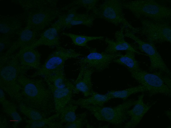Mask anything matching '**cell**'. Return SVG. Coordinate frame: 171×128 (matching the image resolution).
Instances as JSON below:
<instances>
[{
  "mask_svg": "<svg viewBox=\"0 0 171 128\" xmlns=\"http://www.w3.org/2000/svg\"><path fill=\"white\" fill-rule=\"evenodd\" d=\"M59 114L56 113L51 116L36 120H26L27 124L25 128H46L47 125L51 121L59 118Z\"/></svg>",
  "mask_w": 171,
  "mask_h": 128,
  "instance_id": "32",
  "label": "cell"
},
{
  "mask_svg": "<svg viewBox=\"0 0 171 128\" xmlns=\"http://www.w3.org/2000/svg\"><path fill=\"white\" fill-rule=\"evenodd\" d=\"M135 53L131 51H125L124 55L122 54L113 62L126 67L129 71L140 70L141 69L135 58Z\"/></svg>",
  "mask_w": 171,
  "mask_h": 128,
  "instance_id": "24",
  "label": "cell"
},
{
  "mask_svg": "<svg viewBox=\"0 0 171 128\" xmlns=\"http://www.w3.org/2000/svg\"><path fill=\"white\" fill-rule=\"evenodd\" d=\"M95 18V16L92 13H89L88 12L78 13L70 24L68 29L74 26L80 25L91 27L93 26L94 21Z\"/></svg>",
  "mask_w": 171,
  "mask_h": 128,
  "instance_id": "27",
  "label": "cell"
},
{
  "mask_svg": "<svg viewBox=\"0 0 171 128\" xmlns=\"http://www.w3.org/2000/svg\"><path fill=\"white\" fill-rule=\"evenodd\" d=\"M89 54L81 58L80 64H84L93 70L94 72H101L108 68L110 64L122 54L119 53L109 54L104 52H99L95 48L87 46Z\"/></svg>",
  "mask_w": 171,
  "mask_h": 128,
  "instance_id": "11",
  "label": "cell"
},
{
  "mask_svg": "<svg viewBox=\"0 0 171 128\" xmlns=\"http://www.w3.org/2000/svg\"><path fill=\"white\" fill-rule=\"evenodd\" d=\"M15 2L19 5L24 12L30 10L47 7H56L58 0H19Z\"/></svg>",
  "mask_w": 171,
  "mask_h": 128,
  "instance_id": "22",
  "label": "cell"
},
{
  "mask_svg": "<svg viewBox=\"0 0 171 128\" xmlns=\"http://www.w3.org/2000/svg\"><path fill=\"white\" fill-rule=\"evenodd\" d=\"M79 8L77 6H73L67 10L64 13H62L58 17L62 25V29H68L69 26L77 14V11Z\"/></svg>",
  "mask_w": 171,
  "mask_h": 128,
  "instance_id": "31",
  "label": "cell"
},
{
  "mask_svg": "<svg viewBox=\"0 0 171 128\" xmlns=\"http://www.w3.org/2000/svg\"><path fill=\"white\" fill-rule=\"evenodd\" d=\"M129 71L133 78L147 89L150 96L158 94L171 96V89L164 83L157 72H149L141 69Z\"/></svg>",
  "mask_w": 171,
  "mask_h": 128,
  "instance_id": "10",
  "label": "cell"
},
{
  "mask_svg": "<svg viewBox=\"0 0 171 128\" xmlns=\"http://www.w3.org/2000/svg\"><path fill=\"white\" fill-rule=\"evenodd\" d=\"M78 106L71 102L66 106L59 114V118L62 123H70L74 121L77 118L76 111Z\"/></svg>",
  "mask_w": 171,
  "mask_h": 128,
  "instance_id": "26",
  "label": "cell"
},
{
  "mask_svg": "<svg viewBox=\"0 0 171 128\" xmlns=\"http://www.w3.org/2000/svg\"><path fill=\"white\" fill-rule=\"evenodd\" d=\"M136 101L130 99L113 107L92 105L80 107L90 112L97 120L105 121L120 127L129 118L127 111L135 105Z\"/></svg>",
  "mask_w": 171,
  "mask_h": 128,
  "instance_id": "4",
  "label": "cell"
},
{
  "mask_svg": "<svg viewBox=\"0 0 171 128\" xmlns=\"http://www.w3.org/2000/svg\"><path fill=\"white\" fill-rule=\"evenodd\" d=\"M10 36L2 35L0 37V52L1 56L5 50H7L11 46L13 42Z\"/></svg>",
  "mask_w": 171,
  "mask_h": 128,
  "instance_id": "34",
  "label": "cell"
},
{
  "mask_svg": "<svg viewBox=\"0 0 171 128\" xmlns=\"http://www.w3.org/2000/svg\"><path fill=\"white\" fill-rule=\"evenodd\" d=\"M141 26L135 27L133 33L144 37L146 42L154 44L171 42V27L169 21H156L140 19Z\"/></svg>",
  "mask_w": 171,
  "mask_h": 128,
  "instance_id": "5",
  "label": "cell"
},
{
  "mask_svg": "<svg viewBox=\"0 0 171 128\" xmlns=\"http://www.w3.org/2000/svg\"><path fill=\"white\" fill-rule=\"evenodd\" d=\"M17 81L21 87V103L39 110L46 117L55 111L52 93L44 79L21 74Z\"/></svg>",
  "mask_w": 171,
  "mask_h": 128,
  "instance_id": "1",
  "label": "cell"
},
{
  "mask_svg": "<svg viewBox=\"0 0 171 128\" xmlns=\"http://www.w3.org/2000/svg\"><path fill=\"white\" fill-rule=\"evenodd\" d=\"M53 95L55 111L59 114L72 99L74 87L73 84L63 88H58L47 84Z\"/></svg>",
  "mask_w": 171,
  "mask_h": 128,
  "instance_id": "17",
  "label": "cell"
},
{
  "mask_svg": "<svg viewBox=\"0 0 171 128\" xmlns=\"http://www.w3.org/2000/svg\"><path fill=\"white\" fill-rule=\"evenodd\" d=\"M122 1L119 0H105L92 13L96 18H101L116 26L120 24L133 32L135 27L125 18L123 12Z\"/></svg>",
  "mask_w": 171,
  "mask_h": 128,
  "instance_id": "7",
  "label": "cell"
},
{
  "mask_svg": "<svg viewBox=\"0 0 171 128\" xmlns=\"http://www.w3.org/2000/svg\"><path fill=\"white\" fill-rule=\"evenodd\" d=\"M125 36L134 40L138 48L148 56L150 62V72H159L170 77L171 71L164 61L154 44L141 40L127 28L125 29Z\"/></svg>",
  "mask_w": 171,
  "mask_h": 128,
  "instance_id": "8",
  "label": "cell"
},
{
  "mask_svg": "<svg viewBox=\"0 0 171 128\" xmlns=\"http://www.w3.org/2000/svg\"><path fill=\"white\" fill-rule=\"evenodd\" d=\"M98 0H73L70 3L63 7L60 9L62 10H67L73 6L82 7L85 9L88 12L91 11L93 12L97 7Z\"/></svg>",
  "mask_w": 171,
  "mask_h": 128,
  "instance_id": "28",
  "label": "cell"
},
{
  "mask_svg": "<svg viewBox=\"0 0 171 128\" xmlns=\"http://www.w3.org/2000/svg\"><path fill=\"white\" fill-rule=\"evenodd\" d=\"M144 95L142 94L139 96L133 107L127 111V113L130 118L129 120L125 123L123 127L125 128H134L140 123L144 115L152 106L151 104L145 103L143 101Z\"/></svg>",
  "mask_w": 171,
  "mask_h": 128,
  "instance_id": "18",
  "label": "cell"
},
{
  "mask_svg": "<svg viewBox=\"0 0 171 128\" xmlns=\"http://www.w3.org/2000/svg\"><path fill=\"white\" fill-rule=\"evenodd\" d=\"M61 34L70 38L75 45L86 47L87 46V42L89 41L97 40H102L104 39L103 36H89L78 35L69 33L63 32Z\"/></svg>",
  "mask_w": 171,
  "mask_h": 128,
  "instance_id": "29",
  "label": "cell"
},
{
  "mask_svg": "<svg viewBox=\"0 0 171 128\" xmlns=\"http://www.w3.org/2000/svg\"><path fill=\"white\" fill-rule=\"evenodd\" d=\"M87 113L85 112L77 115V118L73 122L66 123L64 125L65 128H81L88 123L87 120Z\"/></svg>",
  "mask_w": 171,
  "mask_h": 128,
  "instance_id": "33",
  "label": "cell"
},
{
  "mask_svg": "<svg viewBox=\"0 0 171 128\" xmlns=\"http://www.w3.org/2000/svg\"><path fill=\"white\" fill-rule=\"evenodd\" d=\"M165 115L168 117L169 119L171 120V111L170 110H168L165 111Z\"/></svg>",
  "mask_w": 171,
  "mask_h": 128,
  "instance_id": "37",
  "label": "cell"
},
{
  "mask_svg": "<svg viewBox=\"0 0 171 128\" xmlns=\"http://www.w3.org/2000/svg\"><path fill=\"white\" fill-rule=\"evenodd\" d=\"M123 8L130 11L138 19L156 21H169L171 9L154 0H135L122 2Z\"/></svg>",
  "mask_w": 171,
  "mask_h": 128,
  "instance_id": "3",
  "label": "cell"
},
{
  "mask_svg": "<svg viewBox=\"0 0 171 128\" xmlns=\"http://www.w3.org/2000/svg\"><path fill=\"white\" fill-rule=\"evenodd\" d=\"M125 28L121 25L120 30L115 32V40L107 37L105 39L104 41L107 46L104 52L109 54H114L119 51H131L139 54L144 55L137 51L125 40L124 31Z\"/></svg>",
  "mask_w": 171,
  "mask_h": 128,
  "instance_id": "15",
  "label": "cell"
},
{
  "mask_svg": "<svg viewBox=\"0 0 171 128\" xmlns=\"http://www.w3.org/2000/svg\"><path fill=\"white\" fill-rule=\"evenodd\" d=\"M22 21L17 17L0 16V32L2 35L13 36L17 34L22 28Z\"/></svg>",
  "mask_w": 171,
  "mask_h": 128,
  "instance_id": "19",
  "label": "cell"
},
{
  "mask_svg": "<svg viewBox=\"0 0 171 128\" xmlns=\"http://www.w3.org/2000/svg\"><path fill=\"white\" fill-rule=\"evenodd\" d=\"M18 107L21 112L29 120H36L47 118L40 111L27 106L22 103H19Z\"/></svg>",
  "mask_w": 171,
  "mask_h": 128,
  "instance_id": "30",
  "label": "cell"
},
{
  "mask_svg": "<svg viewBox=\"0 0 171 128\" xmlns=\"http://www.w3.org/2000/svg\"><path fill=\"white\" fill-rule=\"evenodd\" d=\"M46 128H64L63 124L60 121H56L54 120L51 121L46 126Z\"/></svg>",
  "mask_w": 171,
  "mask_h": 128,
  "instance_id": "35",
  "label": "cell"
},
{
  "mask_svg": "<svg viewBox=\"0 0 171 128\" xmlns=\"http://www.w3.org/2000/svg\"><path fill=\"white\" fill-rule=\"evenodd\" d=\"M43 77L47 84L56 88H63L73 84L66 78L64 69Z\"/></svg>",
  "mask_w": 171,
  "mask_h": 128,
  "instance_id": "23",
  "label": "cell"
},
{
  "mask_svg": "<svg viewBox=\"0 0 171 128\" xmlns=\"http://www.w3.org/2000/svg\"><path fill=\"white\" fill-rule=\"evenodd\" d=\"M80 64L79 74L73 83L74 87V93L81 92L86 97L91 95L94 92L91 81L92 75L94 72L86 65Z\"/></svg>",
  "mask_w": 171,
  "mask_h": 128,
  "instance_id": "14",
  "label": "cell"
},
{
  "mask_svg": "<svg viewBox=\"0 0 171 128\" xmlns=\"http://www.w3.org/2000/svg\"><path fill=\"white\" fill-rule=\"evenodd\" d=\"M0 128H5L8 127V124L7 118L5 117H1Z\"/></svg>",
  "mask_w": 171,
  "mask_h": 128,
  "instance_id": "36",
  "label": "cell"
},
{
  "mask_svg": "<svg viewBox=\"0 0 171 128\" xmlns=\"http://www.w3.org/2000/svg\"><path fill=\"white\" fill-rule=\"evenodd\" d=\"M21 67L27 71L40 67L41 54L35 48L26 46L21 48L16 53Z\"/></svg>",
  "mask_w": 171,
  "mask_h": 128,
  "instance_id": "16",
  "label": "cell"
},
{
  "mask_svg": "<svg viewBox=\"0 0 171 128\" xmlns=\"http://www.w3.org/2000/svg\"><path fill=\"white\" fill-rule=\"evenodd\" d=\"M83 55L72 48H66L60 46L50 54L43 64L30 76L34 78L44 76L64 69L66 61L68 59L77 58Z\"/></svg>",
  "mask_w": 171,
  "mask_h": 128,
  "instance_id": "6",
  "label": "cell"
},
{
  "mask_svg": "<svg viewBox=\"0 0 171 128\" xmlns=\"http://www.w3.org/2000/svg\"><path fill=\"white\" fill-rule=\"evenodd\" d=\"M27 71L21 66L16 54L9 56L0 64V87L11 99L18 103L21 101V87L17 81L19 75Z\"/></svg>",
  "mask_w": 171,
  "mask_h": 128,
  "instance_id": "2",
  "label": "cell"
},
{
  "mask_svg": "<svg viewBox=\"0 0 171 128\" xmlns=\"http://www.w3.org/2000/svg\"><path fill=\"white\" fill-rule=\"evenodd\" d=\"M111 99L106 94H102L94 91L91 95L86 98H80L76 100L72 99L71 102L80 106L84 105L103 106Z\"/></svg>",
  "mask_w": 171,
  "mask_h": 128,
  "instance_id": "21",
  "label": "cell"
},
{
  "mask_svg": "<svg viewBox=\"0 0 171 128\" xmlns=\"http://www.w3.org/2000/svg\"><path fill=\"white\" fill-rule=\"evenodd\" d=\"M39 34L28 26L26 25L22 28L17 34L18 37L17 40L13 42L11 47L1 56L0 63L5 62L9 56L18 49L31 45L37 40Z\"/></svg>",
  "mask_w": 171,
  "mask_h": 128,
  "instance_id": "12",
  "label": "cell"
},
{
  "mask_svg": "<svg viewBox=\"0 0 171 128\" xmlns=\"http://www.w3.org/2000/svg\"><path fill=\"white\" fill-rule=\"evenodd\" d=\"M147 89L141 85L132 87L121 90H111L106 94L111 99L119 98L126 101L131 95L137 93L148 92Z\"/></svg>",
  "mask_w": 171,
  "mask_h": 128,
  "instance_id": "25",
  "label": "cell"
},
{
  "mask_svg": "<svg viewBox=\"0 0 171 128\" xmlns=\"http://www.w3.org/2000/svg\"><path fill=\"white\" fill-rule=\"evenodd\" d=\"M62 27L60 20H58L52 24L50 27L44 30L37 40L30 46V48H35L37 46L44 45L51 48L60 46L59 33Z\"/></svg>",
  "mask_w": 171,
  "mask_h": 128,
  "instance_id": "13",
  "label": "cell"
},
{
  "mask_svg": "<svg viewBox=\"0 0 171 128\" xmlns=\"http://www.w3.org/2000/svg\"><path fill=\"white\" fill-rule=\"evenodd\" d=\"M26 25L39 33L62 13L57 7H47L25 12Z\"/></svg>",
  "mask_w": 171,
  "mask_h": 128,
  "instance_id": "9",
  "label": "cell"
},
{
  "mask_svg": "<svg viewBox=\"0 0 171 128\" xmlns=\"http://www.w3.org/2000/svg\"><path fill=\"white\" fill-rule=\"evenodd\" d=\"M0 102L3 112L12 119L13 122V127L17 128L22 121V118L17 111L16 105L6 99L4 91L1 88Z\"/></svg>",
  "mask_w": 171,
  "mask_h": 128,
  "instance_id": "20",
  "label": "cell"
}]
</instances>
